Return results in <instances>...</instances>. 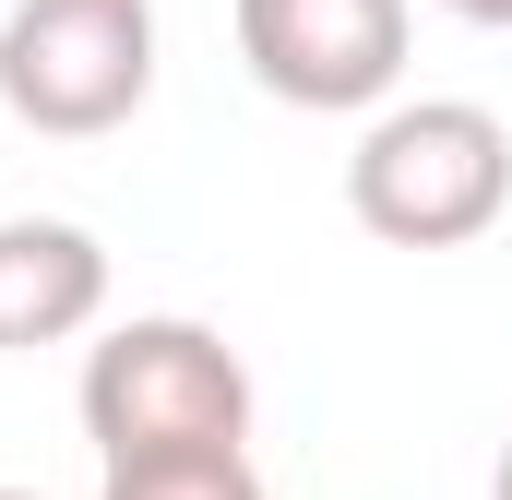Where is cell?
<instances>
[{"mask_svg": "<svg viewBox=\"0 0 512 500\" xmlns=\"http://www.w3.org/2000/svg\"><path fill=\"white\" fill-rule=\"evenodd\" d=\"M84 441L96 465L143 453H251V370L215 322L143 310L108 322V346H84Z\"/></svg>", "mask_w": 512, "mask_h": 500, "instance_id": "obj_1", "label": "cell"}, {"mask_svg": "<svg viewBox=\"0 0 512 500\" xmlns=\"http://www.w3.org/2000/svg\"><path fill=\"white\" fill-rule=\"evenodd\" d=\"M346 203L393 250H465L512 215V131L477 96H417L382 108L346 155Z\"/></svg>", "mask_w": 512, "mask_h": 500, "instance_id": "obj_2", "label": "cell"}, {"mask_svg": "<svg viewBox=\"0 0 512 500\" xmlns=\"http://www.w3.org/2000/svg\"><path fill=\"white\" fill-rule=\"evenodd\" d=\"M155 96V0H12L0 12V108L48 143H96Z\"/></svg>", "mask_w": 512, "mask_h": 500, "instance_id": "obj_3", "label": "cell"}, {"mask_svg": "<svg viewBox=\"0 0 512 500\" xmlns=\"http://www.w3.org/2000/svg\"><path fill=\"white\" fill-rule=\"evenodd\" d=\"M239 60L274 108H382L405 84V0H239Z\"/></svg>", "mask_w": 512, "mask_h": 500, "instance_id": "obj_4", "label": "cell"}, {"mask_svg": "<svg viewBox=\"0 0 512 500\" xmlns=\"http://www.w3.org/2000/svg\"><path fill=\"white\" fill-rule=\"evenodd\" d=\"M108 310V250L72 215H0V358L72 346Z\"/></svg>", "mask_w": 512, "mask_h": 500, "instance_id": "obj_5", "label": "cell"}, {"mask_svg": "<svg viewBox=\"0 0 512 500\" xmlns=\"http://www.w3.org/2000/svg\"><path fill=\"white\" fill-rule=\"evenodd\" d=\"M96 500H274L251 477V453H143V465H108Z\"/></svg>", "mask_w": 512, "mask_h": 500, "instance_id": "obj_6", "label": "cell"}, {"mask_svg": "<svg viewBox=\"0 0 512 500\" xmlns=\"http://www.w3.org/2000/svg\"><path fill=\"white\" fill-rule=\"evenodd\" d=\"M441 12H465V24H512V0H441Z\"/></svg>", "mask_w": 512, "mask_h": 500, "instance_id": "obj_7", "label": "cell"}, {"mask_svg": "<svg viewBox=\"0 0 512 500\" xmlns=\"http://www.w3.org/2000/svg\"><path fill=\"white\" fill-rule=\"evenodd\" d=\"M489 500H512V441H501V477H489Z\"/></svg>", "mask_w": 512, "mask_h": 500, "instance_id": "obj_8", "label": "cell"}, {"mask_svg": "<svg viewBox=\"0 0 512 500\" xmlns=\"http://www.w3.org/2000/svg\"><path fill=\"white\" fill-rule=\"evenodd\" d=\"M0 500H36V489H0Z\"/></svg>", "mask_w": 512, "mask_h": 500, "instance_id": "obj_9", "label": "cell"}]
</instances>
